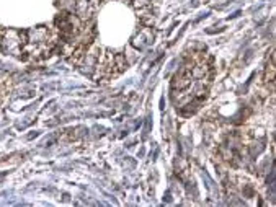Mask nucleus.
<instances>
[{
    "label": "nucleus",
    "mask_w": 276,
    "mask_h": 207,
    "mask_svg": "<svg viewBox=\"0 0 276 207\" xmlns=\"http://www.w3.org/2000/svg\"><path fill=\"white\" fill-rule=\"evenodd\" d=\"M0 44H2V51H7L8 54L20 55L22 57V38H20V31L17 29H8L3 31L2 38H0Z\"/></svg>",
    "instance_id": "obj_1"
},
{
    "label": "nucleus",
    "mask_w": 276,
    "mask_h": 207,
    "mask_svg": "<svg viewBox=\"0 0 276 207\" xmlns=\"http://www.w3.org/2000/svg\"><path fill=\"white\" fill-rule=\"evenodd\" d=\"M74 13L77 15L82 22H89V20H92V15H93V5L89 0H77Z\"/></svg>",
    "instance_id": "obj_2"
},
{
    "label": "nucleus",
    "mask_w": 276,
    "mask_h": 207,
    "mask_svg": "<svg viewBox=\"0 0 276 207\" xmlns=\"http://www.w3.org/2000/svg\"><path fill=\"white\" fill-rule=\"evenodd\" d=\"M152 38H154V34H152L151 26H144L139 31V34L134 36V39H132V46L141 49V48H144L149 41H152Z\"/></svg>",
    "instance_id": "obj_3"
},
{
    "label": "nucleus",
    "mask_w": 276,
    "mask_h": 207,
    "mask_svg": "<svg viewBox=\"0 0 276 207\" xmlns=\"http://www.w3.org/2000/svg\"><path fill=\"white\" fill-rule=\"evenodd\" d=\"M75 3H77V0H56V5L61 8V12H69V13L75 12Z\"/></svg>",
    "instance_id": "obj_4"
},
{
    "label": "nucleus",
    "mask_w": 276,
    "mask_h": 207,
    "mask_svg": "<svg viewBox=\"0 0 276 207\" xmlns=\"http://www.w3.org/2000/svg\"><path fill=\"white\" fill-rule=\"evenodd\" d=\"M89 2H90L92 5H96V3H100V2H101V0H89Z\"/></svg>",
    "instance_id": "obj_5"
}]
</instances>
